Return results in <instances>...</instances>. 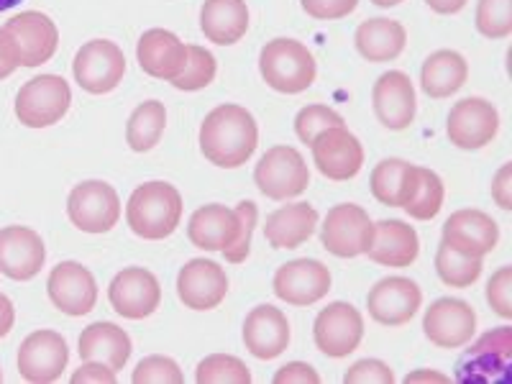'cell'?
<instances>
[{
  "mask_svg": "<svg viewBox=\"0 0 512 384\" xmlns=\"http://www.w3.org/2000/svg\"><path fill=\"white\" fill-rule=\"evenodd\" d=\"M256 144H259V126L241 105H218L200 126V152L216 167H241L256 152Z\"/></svg>",
  "mask_w": 512,
  "mask_h": 384,
  "instance_id": "6da1fadb",
  "label": "cell"
},
{
  "mask_svg": "<svg viewBox=\"0 0 512 384\" xmlns=\"http://www.w3.org/2000/svg\"><path fill=\"white\" fill-rule=\"evenodd\" d=\"M128 228L146 241H162L182 221V195L169 182H146L131 192L126 205Z\"/></svg>",
  "mask_w": 512,
  "mask_h": 384,
  "instance_id": "7a4b0ae2",
  "label": "cell"
},
{
  "mask_svg": "<svg viewBox=\"0 0 512 384\" xmlns=\"http://www.w3.org/2000/svg\"><path fill=\"white\" fill-rule=\"evenodd\" d=\"M259 72L277 93H305L315 82L318 67L305 44L295 39H274L259 54Z\"/></svg>",
  "mask_w": 512,
  "mask_h": 384,
  "instance_id": "3957f363",
  "label": "cell"
},
{
  "mask_svg": "<svg viewBox=\"0 0 512 384\" xmlns=\"http://www.w3.org/2000/svg\"><path fill=\"white\" fill-rule=\"evenodd\" d=\"M512 367V328L500 326L484 333L456 364L461 384H507Z\"/></svg>",
  "mask_w": 512,
  "mask_h": 384,
  "instance_id": "277c9868",
  "label": "cell"
},
{
  "mask_svg": "<svg viewBox=\"0 0 512 384\" xmlns=\"http://www.w3.org/2000/svg\"><path fill=\"white\" fill-rule=\"evenodd\" d=\"M72 90L59 75H39L16 95V116L29 128H47L62 121L70 111Z\"/></svg>",
  "mask_w": 512,
  "mask_h": 384,
  "instance_id": "5b68a950",
  "label": "cell"
},
{
  "mask_svg": "<svg viewBox=\"0 0 512 384\" xmlns=\"http://www.w3.org/2000/svg\"><path fill=\"white\" fill-rule=\"evenodd\" d=\"M254 182L269 200L297 198L310 185L308 164L295 146H272L256 164Z\"/></svg>",
  "mask_w": 512,
  "mask_h": 384,
  "instance_id": "8992f818",
  "label": "cell"
},
{
  "mask_svg": "<svg viewBox=\"0 0 512 384\" xmlns=\"http://www.w3.org/2000/svg\"><path fill=\"white\" fill-rule=\"evenodd\" d=\"M72 72H75L77 85L85 93H113L121 85L123 75H126V57H123L121 47L113 44V41L93 39L88 44H82L80 52L75 54Z\"/></svg>",
  "mask_w": 512,
  "mask_h": 384,
  "instance_id": "52a82bcc",
  "label": "cell"
},
{
  "mask_svg": "<svg viewBox=\"0 0 512 384\" xmlns=\"http://www.w3.org/2000/svg\"><path fill=\"white\" fill-rule=\"evenodd\" d=\"M374 239V223L369 213L361 205L344 203L333 205L328 210L323 228H320V241L323 249L331 251L341 259H354V256L367 254Z\"/></svg>",
  "mask_w": 512,
  "mask_h": 384,
  "instance_id": "ba28073f",
  "label": "cell"
},
{
  "mask_svg": "<svg viewBox=\"0 0 512 384\" xmlns=\"http://www.w3.org/2000/svg\"><path fill=\"white\" fill-rule=\"evenodd\" d=\"M67 216L72 226L85 233H108L121 218L118 192L103 180H88L77 185L67 198Z\"/></svg>",
  "mask_w": 512,
  "mask_h": 384,
  "instance_id": "9c48e42d",
  "label": "cell"
},
{
  "mask_svg": "<svg viewBox=\"0 0 512 384\" xmlns=\"http://www.w3.org/2000/svg\"><path fill=\"white\" fill-rule=\"evenodd\" d=\"M3 31L11 39L13 49L21 67H39L47 64L54 57L59 47V31L57 24L47 13L24 11L13 16Z\"/></svg>",
  "mask_w": 512,
  "mask_h": 384,
  "instance_id": "30bf717a",
  "label": "cell"
},
{
  "mask_svg": "<svg viewBox=\"0 0 512 384\" xmlns=\"http://www.w3.org/2000/svg\"><path fill=\"white\" fill-rule=\"evenodd\" d=\"M500 131V113L489 100L484 98H464L451 108L446 123V134L451 144L477 152L482 146L492 144V139Z\"/></svg>",
  "mask_w": 512,
  "mask_h": 384,
  "instance_id": "8fae6325",
  "label": "cell"
},
{
  "mask_svg": "<svg viewBox=\"0 0 512 384\" xmlns=\"http://www.w3.org/2000/svg\"><path fill=\"white\" fill-rule=\"evenodd\" d=\"M310 146H313V162L318 172L333 182L351 180L364 167V146L344 126L320 131Z\"/></svg>",
  "mask_w": 512,
  "mask_h": 384,
  "instance_id": "7c38bea8",
  "label": "cell"
},
{
  "mask_svg": "<svg viewBox=\"0 0 512 384\" xmlns=\"http://www.w3.org/2000/svg\"><path fill=\"white\" fill-rule=\"evenodd\" d=\"M315 346L331 359H344L359 349L364 338V318L351 303H331L315 318L313 326Z\"/></svg>",
  "mask_w": 512,
  "mask_h": 384,
  "instance_id": "4fadbf2b",
  "label": "cell"
},
{
  "mask_svg": "<svg viewBox=\"0 0 512 384\" xmlns=\"http://www.w3.org/2000/svg\"><path fill=\"white\" fill-rule=\"evenodd\" d=\"M274 295L295 308H308L328 295L331 272L318 259H295L277 269L274 274Z\"/></svg>",
  "mask_w": 512,
  "mask_h": 384,
  "instance_id": "5bb4252c",
  "label": "cell"
},
{
  "mask_svg": "<svg viewBox=\"0 0 512 384\" xmlns=\"http://www.w3.org/2000/svg\"><path fill=\"white\" fill-rule=\"evenodd\" d=\"M67 361V341L57 331H34L18 349V372L26 382L34 384L57 382L67 369Z\"/></svg>",
  "mask_w": 512,
  "mask_h": 384,
  "instance_id": "9a60e30c",
  "label": "cell"
},
{
  "mask_svg": "<svg viewBox=\"0 0 512 384\" xmlns=\"http://www.w3.org/2000/svg\"><path fill=\"white\" fill-rule=\"evenodd\" d=\"M477 331V313L464 300L441 297L425 310L423 333L438 349H459L469 344Z\"/></svg>",
  "mask_w": 512,
  "mask_h": 384,
  "instance_id": "2e32d148",
  "label": "cell"
},
{
  "mask_svg": "<svg viewBox=\"0 0 512 384\" xmlns=\"http://www.w3.org/2000/svg\"><path fill=\"white\" fill-rule=\"evenodd\" d=\"M108 300L113 310L128 320L149 318L162 303L159 280L144 267H126L113 277L108 287Z\"/></svg>",
  "mask_w": 512,
  "mask_h": 384,
  "instance_id": "e0dca14e",
  "label": "cell"
},
{
  "mask_svg": "<svg viewBox=\"0 0 512 384\" xmlns=\"http://www.w3.org/2000/svg\"><path fill=\"white\" fill-rule=\"evenodd\" d=\"M423 303V292L408 277H384L369 290L367 308L382 326H405L415 318Z\"/></svg>",
  "mask_w": 512,
  "mask_h": 384,
  "instance_id": "ac0fdd59",
  "label": "cell"
},
{
  "mask_svg": "<svg viewBox=\"0 0 512 384\" xmlns=\"http://www.w3.org/2000/svg\"><path fill=\"white\" fill-rule=\"evenodd\" d=\"M49 300L67 315H88L98 303V285L88 267L77 262H62L52 269L47 280Z\"/></svg>",
  "mask_w": 512,
  "mask_h": 384,
  "instance_id": "d6986e66",
  "label": "cell"
},
{
  "mask_svg": "<svg viewBox=\"0 0 512 384\" xmlns=\"http://www.w3.org/2000/svg\"><path fill=\"white\" fill-rule=\"evenodd\" d=\"M500 241V226L484 210H456L443 223V244L466 256H487Z\"/></svg>",
  "mask_w": 512,
  "mask_h": 384,
  "instance_id": "ffe728a7",
  "label": "cell"
},
{
  "mask_svg": "<svg viewBox=\"0 0 512 384\" xmlns=\"http://www.w3.org/2000/svg\"><path fill=\"white\" fill-rule=\"evenodd\" d=\"M47 262V246L34 228L8 226L0 231V272L16 282L34 280Z\"/></svg>",
  "mask_w": 512,
  "mask_h": 384,
  "instance_id": "44dd1931",
  "label": "cell"
},
{
  "mask_svg": "<svg viewBox=\"0 0 512 384\" xmlns=\"http://www.w3.org/2000/svg\"><path fill=\"white\" fill-rule=\"evenodd\" d=\"M177 295L190 310L218 308L228 295L226 269L210 259H190L177 274Z\"/></svg>",
  "mask_w": 512,
  "mask_h": 384,
  "instance_id": "7402d4cb",
  "label": "cell"
},
{
  "mask_svg": "<svg viewBox=\"0 0 512 384\" xmlns=\"http://www.w3.org/2000/svg\"><path fill=\"white\" fill-rule=\"evenodd\" d=\"M374 113H377L379 123L390 131H402L408 128L415 118V88L405 72L390 70L384 72L372 90Z\"/></svg>",
  "mask_w": 512,
  "mask_h": 384,
  "instance_id": "603a6c76",
  "label": "cell"
},
{
  "mask_svg": "<svg viewBox=\"0 0 512 384\" xmlns=\"http://www.w3.org/2000/svg\"><path fill=\"white\" fill-rule=\"evenodd\" d=\"M244 344L256 359H277L290 346L287 315L272 305H256L244 320Z\"/></svg>",
  "mask_w": 512,
  "mask_h": 384,
  "instance_id": "cb8c5ba5",
  "label": "cell"
},
{
  "mask_svg": "<svg viewBox=\"0 0 512 384\" xmlns=\"http://www.w3.org/2000/svg\"><path fill=\"white\" fill-rule=\"evenodd\" d=\"M136 59L139 67L154 80L172 82L180 77L187 64V47L177 39L172 31L164 29H149L139 39L136 47Z\"/></svg>",
  "mask_w": 512,
  "mask_h": 384,
  "instance_id": "d4e9b609",
  "label": "cell"
},
{
  "mask_svg": "<svg viewBox=\"0 0 512 384\" xmlns=\"http://www.w3.org/2000/svg\"><path fill=\"white\" fill-rule=\"evenodd\" d=\"M239 228L241 223L236 210L213 203L192 213L187 223V239L203 251H226L239 239Z\"/></svg>",
  "mask_w": 512,
  "mask_h": 384,
  "instance_id": "484cf974",
  "label": "cell"
},
{
  "mask_svg": "<svg viewBox=\"0 0 512 384\" xmlns=\"http://www.w3.org/2000/svg\"><path fill=\"white\" fill-rule=\"evenodd\" d=\"M420 254L418 233L413 226L402 221H379L374 223V239L367 249L372 262L382 267H410Z\"/></svg>",
  "mask_w": 512,
  "mask_h": 384,
  "instance_id": "4316f807",
  "label": "cell"
},
{
  "mask_svg": "<svg viewBox=\"0 0 512 384\" xmlns=\"http://www.w3.org/2000/svg\"><path fill=\"white\" fill-rule=\"evenodd\" d=\"M200 29L218 47H231L249 31V8L244 0H205Z\"/></svg>",
  "mask_w": 512,
  "mask_h": 384,
  "instance_id": "83f0119b",
  "label": "cell"
},
{
  "mask_svg": "<svg viewBox=\"0 0 512 384\" xmlns=\"http://www.w3.org/2000/svg\"><path fill=\"white\" fill-rule=\"evenodd\" d=\"M315 226H318V210L308 203H295L269 213L264 236L272 249H297L313 236Z\"/></svg>",
  "mask_w": 512,
  "mask_h": 384,
  "instance_id": "f1b7e54d",
  "label": "cell"
},
{
  "mask_svg": "<svg viewBox=\"0 0 512 384\" xmlns=\"http://www.w3.org/2000/svg\"><path fill=\"white\" fill-rule=\"evenodd\" d=\"M80 359L82 361H100L113 372L126 367L131 359V338L116 323H93L82 331L80 336Z\"/></svg>",
  "mask_w": 512,
  "mask_h": 384,
  "instance_id": "f546056e",
  "label": "cell"
},
{
  "mask_svg": "<svg viewBox=\"0 0 512 384\" xmlns=\"http://www.w3.org/2000/svg\"><path fill=\"white\" fill-rule=\"evenodd\" d=\"M354 41L361 57L369 62H392L405 52L408 31L400 21H392V18H369L356 29Z\"/></svg>",
  "mask_w": 512,
  "mask_h": 384,
  "instance_id": "4dcf8cb0",
  "label": "cell"
},
{
  "mask_svg": "<svg viewBox=\"0 0 512 384\" xmlns=\"http://www.w3.org/2000/svg\"><path fill=\"white\" fill-rule=\"evenodd\" d=\"M469 80V64L454 49H438L425 59L423 72H420V85L428 98H451L459 93Z\"/></svg>",
  "mask_w": 512,
  "mask_h": 384,
  "instance_id": "1f68e13d",
  "label": "cell"
},
{
  "mask_svg": "<svg viewBox=\"0 0 512 384\" xmlns=\"http://www.w3.org/2000/svg\"><path fill=\"white\" fill-rule=\"evenodd\" d=\"M415 164L405 162V159H382L377 167L372 169V195L382 205L390 208H402L408 203L410 187L415 182Z\"/></svg>",
  "mask_w": 512,
  "mask_h": 384,
  "instance_id": "d6a6232c",
  "label": "cell"
},
{
  "mask_svg": "<svg viewBox=\"0 0 512 384\" xmlns=\"http://www.w3.org/2000/svg\"><path fill=\"white\" fill-rule=\"evenodd\" d=\"M164 126H167V111H164V103L159 100H146L131 113L126 123V141L134 152L144 154L152 152L154 146L159 144L164 134Z\"/></svg>",
  "mask_w": 512,
  "mask_h": 384,
  "instance_id": "836d02e7",
  "label": "cell"
},
{
  "mask_svg": "<svg viewBox=\"0 0 512 384\" xmlns=\"http://www.w3.org/2000/svg\"><path fill=\"white\" fill-rule=\"evenodd\" d=\"M443 198H446V187H443L441 177L433 169L418 167L415 169V182L410 187L408 203L402 205V208L415 221H433L441 213Z\"/></svg>",
  "mask_w": 512,
  "mask_h": 384,
  "instance_id": "e575fe53",
  "label": "cell"
},
{
  "mask_svg": "<svg viewBox=\"0 0 512 384\" xmlns=\"http://www.w3.org/2000/svg\"><path fill=\"white\" fill-rule=\"evenodd\" d=\"M436 272L443 285L448 287H472L482 277V259L454 251L448 244L438 246Z\"/></svg>",
  "mask_w": 512,
  "mask_h": 384,
  "instance_id": "d590c367",
  "label": "cell"
},
{
  "mask_svg": "<svg viewBox=\"0 0 512 384\" xmlns=\"http://www.w3.org/2000/svg\"><path fill=\"white\" fill-rule=\"evenodd\" d=\"M198 384H251V372L239 356L213 354L205 356L195 369Z\"/></svg>",
  "mask_w": 512,
  "mask_h": 384,
  "instance_id": "8d00e7d4",
  "label": "cell"
},
{
  "mask_svg": "<svg viewBox=\"0 0 512 384\" xmlns=\"http://www.w3.org/2000/svg\"><path fill=\"white\" fill-rule=\"evenodd\" d=\"M216 57L203 47H187V64L185 70L180 72V77L172 80L177 90H185V93H195V90L208 88L210 82L216 80Z\"/></svg>",
  "mask_w": 512,
  "mask_h": 384,
  "instance_id": "74e56055",
  "label": "cell"
},
{
  "mask_svg": "<svg viewBox=\"0 0 512 384\" xmlns=\"http://www.w3.org/2000/svg\"><path fill=\"white\" fill-rule=\"evenodd\" d=\"M477 31L487 39H505L512 34V0H479Z\"/></svg>",
  "mask_w": 512,
  "mask_h": 384,
  "instance_id": "f35d334b",
  "label": "cell"
},
{
  "mask_svg": "<svg viewBox=\"0 0 512 384\" xmlns=\"http://www.w3.org/2000/svg\"><path fill=\"white\" fill-rule=\"evenodd\" d=\"M333 126H344V118L338 116L328 105H305L295 118V134L303 144H313L320 131Z\"/></svg>",
  "mask_w": 512,
  "mask_h": 384,
  "instance_id": "ab89813d",
  "label": "cell"
},
{
  "mask_svg": "<svg viewBox=\"0 0 512 384\" xmlns=\"http://www.w3.org/2000/svg\"><path fill=\"white\" fill-rule=\"evenodd\" d=\"M134 384H182L185 377H182L180 367H177L175 359L169 356H146L136 364L134 369Z\"/></svg>",
  "mask_w": 512,
  "mask_h": 384,
  "instance_id": "60d3db41",
  "label": "cell"
},
{
  "mask_svg": "<svg viewBox=\"0 0 512 384\" xmlns=\"http://www.w3.org/2000/svg\"><path fill=\"white\" fill-rule=\"evenodd\" d=\"M236 216H239V223H241L239 239L233 241V244L223 251L226 262L231 264L246 262V256H249L251 251V236H254V226H256V218H259V210H256V205L251 203V200H241V203L236 205Z\"/></svg>",
  "mask_w": 512,
  "mask_h": 384,
  "instance_id": "b9f144b4",
  "label": "cell"
},
{
  "mask_svg": "<svg viewBox=\"0 0 512 384\" xmlns=\"http://www.w3.org/2000/svg\"><path fill=\"white\" fill-rule=\"evenodd\" d=\"M487 303L500 318H512V267H502L487 282Z\"/></svg>",
  "mask_w": 512,
  "mask_h": 384,
  "instance_id": "7bdbcfd3",
  "label": "cell"
},
{
  "mask_svg": "<svg viewBox=\"0 0 512 384\" xmlns=\"http://www.w3.org/2000/svg\"><path fill=\"white\" fill-rule=\"evenodd\" d=\"M395 372L379 359H361L344 374V384H392Z\"/></svg>",
  "mask_w": 512,
  "mask_h": 384,
  "instance_id": "ee69618b",
  "label": "cell"
},
{
  "mask_svg": "<svg viewBox=\"0 0 512 384\" xmlns=\"http://www.w3.org/2000/svg\"><path fill=\"white\" fill-rule=\"evenodd\" d=\"M359 0H303V11L318 21H338L356 11Z\"/></svg>",
  "mask_w": 512,
  "mask_h": 384,
  "instance_id": "f6af8a7d",
  "label": "cell"
},
{
  "mask_svg": "<svg viewBox=\"0 0 512 384\" xmlns=\"http://www.w3.org/2000/svg\"><path fill=\"white\" fill-rule=\"evenodd\" d=\"M320 374L305 361H290L274 374V384H318Z\"/></svg>",
  "mask_w": 512,
  "mask_h": 384,
  "instance_id": "bcb514c9",
  "label": "cell"
},
{
  "mask_svg": "<svg viewBox=\"0 0 512 384\" xmlns=\"http://www.w3.org/2000/svg\"><path fill=\"white\" fill-rule=\"evenodd\" d=\"M116 372L100 361H85V367L72 374V384H116Z\"/></svg>",
  "mask_w": 512,
  "mask_h": 384,
  "instance_id": "7dc6e473",
  "label": "cell"
},
{
  "mask_svg": "<svg viewBox=\"0 0 512 384\" xmlns=\"http://www.w3.org/2000/svg\"><path fill=\"white\" fill-rule=\"evenodd\" d=\"M492 198L502 210H512V164H502L492 180Z\"/></svg>",
  "mask_w": 512,
  "mask_h": 384,
  "instance_id": "c3c4849f",
  "label": "cell"
},
{
  "mask_svg": "<svg viewBox=\"0 0 512 384\" xmlns=\"http://www.w3.org/2000/svg\"><path fill=\"white\" fill-rule=\"evenodd\" d=\"M18 67H21V64H18L16 49H13V44H11V39H8L6 31L0 29V80L11 77Z\"/></svg>",
  "mask_w": 512,
  "mask_h": 384,
  "instance_id": "681fc988",
  "label": "cell"
},
{
  "mask_svg": "<svg viewBox=\"0 0 512 384\" xmlns=\"http://www.w3.org/2000/svg\"><path fill=\"white\" fill-rule=\"evenodd\" d=\"M16 323V310H13V303L6 295H0V338L8 336Z\"/></svg>",
  "mask_w": 512,
  "mask_h": 384,
  "instance_id": "f907efd6",
  "label": "cell"
},
{
  "mask_svg": "<svg viewBox=\"0 0 512 384\" xmlns=\"http://www.w3.org/2000/svg\"><path fill=\"white\" fill-rule=\"evenodd\" d=\"M425 3H428L431 11L441 13V16H451V13H459L469 0H425Z\"/></svg>",
  "mask_w": 512,
  "mask_h": 384,
  "instance_id": "816d5d0a",
  "label": "cell"
},
{
  "mask_svg": "<svg viewBox=\"0 0 512 384\" xmlns=\"http://www.w3.org/2000/svg\"><path fill=\"white\" fill-rule=\"evenodd\" d=\"M405 382H441V384H448L451 382V379L448 377H443V374H438V372H428V369H420V372H413V374H408V377H405Z\"/></svg>",
  "mask_w": 512,
  "mask_h": 384,
  "instance_id": "f5cc1de1",
  "label": "cell"
},
{
  "mask_svg": "<svg viewBox=\"0 0 512 384\" xmlns=\"http://www.w3.org/2000/svg\"><path fill=\"white\" fill-rule=\"evenodd\" d=\"M372 3L379 8H392V6H400L402 0H372Z\"/></svg>",
  "mask_w": 512,
  "mask_h": 384,
  "instance_id": "db71d44e",
  "label": "cell"
},
{
  "mask_svg": "<svg viewBox=\"0 0 512 384\" xmlns=\"http://www.w3.org/2000/svg\"><path fill=\"white\" fill-rule=\"evenodd\" d=\"M18 3H21V0H0V11H11Z\"/></svg>",
  "mask_w": 512,
  "mask_h": 384,
  "instance_id": "11a10c76",
  "label": "cell"
},
{
  "mask_svg": "<svg viewBox=\"0 0 512 384\" xmlns=\"http://www.w3.org/2000/svg\"><path fill=\"white\" fill-rule=\"evenodd\" d=\"M0 382H3V369H0Z\"/></svg>",
  "mask_w": 512,
  "mask_h": 384,
  "instance_id": "9f6ffc18",
  "label": "cell"
}]
</instances>
